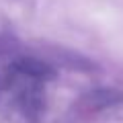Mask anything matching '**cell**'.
Returning <instances> with one entry per match:
<instances>
[{
	"label": "cell",
	"instance_id": "1",
	"mask_svg": "<svg viewBox=\"0 0 123 123\" xmlns=\"http://www.w3.org/2000/svg\"><path fill=\"white\" fill-rule=\"evenodd\" d=\"M8 86L12 90L14 98H17L18 107L23 109V113L29 117H37L43 111V82L37 78L23 74V72L10 68L8 74Z\"/></svg>",
	"mask_w": 123,
	"mask_h": 123
},
{
	"label": "cell",
	"instance_id": "2",
	"mask_svg": "<svg viewBox=\"0 0 123 123\" xmlns=\"http://www.w3.org/2000/svg\"><path fill=\"white\" fill-rule=\"evenodd\" d=\"M10 68H14V70L31 76V78H37V80H41V82H45V80H49L53 76L51 68H49L45 62H39V60H35V57H18V60H14L12 64H10Z\"/></svg>",
	"mask_w": 123,
	"mask_h": 123
},
{
	"label": "cell",
	"instance_id": "3",
	"mask_svg": "<svg viewBox=\"0 0 123 123\" xmlns=\"http://www.w3.org/2000/svg\"><path fill=\"white\" fill-rule=\"evenodd\" d=\"M86 105L90 109H105V107H115L123 103V94L113 88H94L84 97Z\"/></svg>",
	"mask_w": 123,
	"mask_h": 123
}]
</instances>
